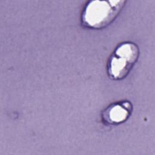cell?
<instances>
[{
  "label": "cell",
  "instance_id": "cell-1",
  "mask_svg": "<svg viewBox=\"0 0 155 155\" xmlns=\"http://www.w3.org/2000/svg\"><path fill=\"white\" fill-rule=\"evenodd\" d=\"M126 2L125 0H94L88 2L82 12V25L94 30L107 27L117 17Z\"/></svg>",
  "mask_w": 155,
  "mask_h": 155
},
{
  "label": "cell",
  "instance_id": "cell-2",
  "mask_svg": "<svg viewBox=\"0 0 155 155\" xmlns=\"http://www.w3.org/2000/svg\"><path fill=\"white\" fill-rule=\"evenodd\" d=\"M139 54V48L136 44L130 41L119 44L107 62L108 77L114 81H120L126 78L137 62Z\"/></svg>",
  "mask_w": 155,
  "mask_h": 155
},
{
  "label": "cell",
  "instance_id": "cell-3",
  "mask_svg": "<svg viewBox=\"0 0 155 155\" xmlns=\"http://www.w3.org/2000/svg\"><path fill=\"white\" fill-rule=\"evenodd\" d=\"M132 104L122 101L108 106L102 113L103 120L108 124L118 125L126 121L131 114Z\"/></svg>",
  "mask_w": 155,
  "mask_h": 155
}]
</instances>
